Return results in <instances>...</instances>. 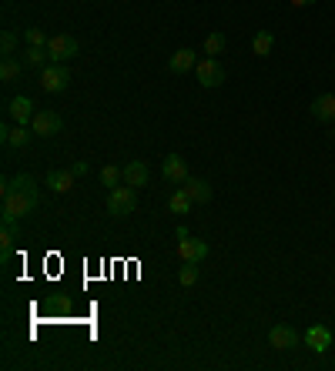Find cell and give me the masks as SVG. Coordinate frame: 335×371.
<instances>
[{"label": "cell", "instance_id": "8", "mask_svg": "<svg viewBox=\"0 0 335 371\" xmlns=\"http://www.w3.org/2000/svg\"><path fill=\"white\" fill-rule=\"evenodd\" d=\"M269 345L275 351H288V348L298 345V332L292 324H271L269 328Z\"/></svg>", "mask_w": 335, "mask_h": 371}, {"label": "cell", "instance_id": "5", "mask_svg": "<svg viewBox=\"0 0 335 371\" xmlns=\"http://www.w3.org/2000/svg\"><path fill=\"white\" fill-rule=\"evenodd\" d=\"M194 77H198V84L205 90H215L225 84V67L218 64V57H205V61H198V67H194Z\"/></svg>", "mask_w": 335, "mask_h": 371}, {"label": "cell", "instance_id": "25", "mask_svg": "<svg viewBox=\"0 0 335 371\" xmlns=\"http://www.w3.org/2000/svg\"><path fill=\"white\" fill-rule=\"evenodd\" d=\"M121 181H124V171H121V167H114V164L101 167V184L104 188H117Z\"/></svg>", "mask_w": 335, "mask_h": 371}, {"label": "cell", "instance_id": "24", "mask_svg": "<svg viewBox=\"0 0 335 371\" xmlns=\"http://www.w3.org/2000/svg\"><path fill=\"white\" fill-rule=\"evenodd\" d=\"M225 44H228V37L221 34V30H211L205 37V57H218V54H225Z\"/></svg>", "mask_w": 335, "mask_h": 371}, {"label": "cell", "instance_id": "14", "mask_svg": "<svg viewBox=\"0 0 335 371\" xmlns=\"http://www.w3.org/2000/svg\"><path fill=\"white\" fill-rule=\"evenodd\" d=\"M7 191H24V194H30V197H37V201H40V188H37V181L30 178V174L7 178L4 184H0V194H7Z\"/></svg>", "mask_w": 335, "mask_h": 371}, {"label": "cell", "instance_id": "28", "mask_svg": "<svg viewBox=\"0 0 335 371\" xmlns=\"http://www.w3.org/2000/svg\"><path fill=\"white\" fill-rule=\"evenodd\" d=\"M0 51H4V57H13V51H17V34L13 30L0 34Z\"/></svg>", "mask_w": 335, "mask_h": 371}, {"label": "cell", "instance_id": "29", "mask_svg": "<svg viewBox=\"0 0 335 371\" xmlns=\"http://www.w3.org/2000/svg\"><path fill=\"white\" fill-rule=\"evenodd\" d=\"M71 171H74V174H78V178H81V174H88V161H78V164L71 167Z\"/></svg>", "mask_w": 335, "mask_h": 371}, {"label": "cell", "instance_id": "19", "mask_svg": "<svg viewBox=\"0 0 335 371\" xmlns=\"http://www.w3.org/2000/svg\"><path fill=\"white\" fill-rule=\"evenodd\" d=\"M20 61H24V67H47L51 64V54H47V47H30L27 44L20 51Z\"/></svg>", "mask_w": 335, "mask_h": 371}, {"label": "cell", "instance_id": "27", "mask_svg": "<svg viewBox=\"0 0 335 371\" xmlns=\"http://www.w3.org/2000/svg\"><path fill=\"white\" fill-rule=\"evenodd\" d=\"M178 281H181V288H194L198 284V264H184L178 271Z\"/></svg>", "mask_w": 335, "mask_h": 371}, {"label": "cell", "instance_id": "1", "mask_svg": "<svg viewBox=\"0 0 335 371\" xmlns=\"http://www.w3.org/2000/svg\"><path fill=\"white\" fill-rule=\"evenodd\" d=\"M37 205H40L37 197H30V194H24V191H7V194H4L0 218H4V224H17V221L27 218V214H30Z\"/></svg>", "mask_w": 335, "mask_h": 371}, {"label": "cell", "instance_id": "26", "mask_svg": "<svg viewBox=\"0 0 335 371\" xmlns=\"http://www.w3.org/2000/svg\"><path fill=\"white\" fill-rule=\"evenodd\" d=\"M24 40L30 44V47H47V40H51V37H47L40 27H27V30H24Z\"/></svg>", "mask_w": 335, "mask_h": 371}, {"label": "cell", "instance_id": "15", "mask_svg": "<svg viewBox=\"0 0 335 371\" xmlns=\"http://www.w3.org/2000/svg\"><path fill=\"white\" fill-rule=\"evenodd\" d=\"M312 117L315 121H322V124H332L335 121V94H319L315 101H312Z\"/></svg>", "mask_w": 335, "mask_h": 371}, {"label": "cell", "instance_id": "22", "mask_svg": "<svg viewBox=\"0 0 335 371\" xmlns=\"http://www.w3.org/2000/svg\"><path fill=\"white\" fill-rule=\"evenodd\" d=\"M20 74H24V61H13V57H4V61H0V80H4V84L17 80Z\"/></svg>", "mask_w": 335, "mask_h": 371}, {"label": "cell", "instance_id": "11", "mask_svg": "<svg viewBox=\"0 0 335 371\" xmlns=\"http://www.w3.org/2000/svg\"><path fill=\"white\" fill-rule=\"evenodd\" d=\"M305 345H309L315 355H325V351L332 348V328H325V324H312L309 332H305Z\"/></svg>", "mask_w": 335, "mask_h": 371}, {"label": "cell", "instance_id": "20", "mask_svg": "<svg viewBox=\"0 0 335 371\" xmlns=\"http://www.w3.org/2000/svg\"><path fill=\"white\" fill-rule=\"evenodd\" d=\"M271 47H275V34L271 30H258L255 37H252V54L255 57H269Z\"/></svg>", "mask_w": 335, "mask_h": 371}, {"label": "cell", "instance_id": "18", "mask_svg": "<svg viewBox=\"0 0 335 371\" xmlns=\"http://www.w3.org/2000/svg\"><path fill=\"white\" fill-rule=\"evenodd\" d=\"M74 171H47V188H51L54 194H67L71 188H74Z\"/></svg>", "mask_w": 335, "mask_h": 371}, {"label": "cell", "instance_id": "23", "mask_svg": "<svg viewBox=\"0 0 335 371\" xmlns=\"http://www.w3.org/2000/svg\"><path fill=\"white\" fill-rule=\"evenodd\" d=\"M13 241H17V224H4V228H0V261L11 257Z\"/></svg>", "mask_w": 335, "mask_h": 371}, {"label": "cell", "instance_id": "17", "mask_svg": "<svg viewBox=\"0 0 335 371\" xmlns=\"http://www.w3.org/2000/svg\"><path fill=\"white\" fill-rule=\"evenodd\" d=\"M181 188L188 191V197H192L194 205H208V201H211V194H215V191H211V184L201 181V178H188Z\"/></svg>", "mask_w": 335, "mask_h": 371}, {"label": "cell", "instance_id": "30", "mask_svg": "<svg viewBox=\"0 0 335 371\" xmlns=\"http://www.w3.org/2000/svg\"><path fill=\"white\" fill-rule=\"evenodd\" d=\"M292 7H309V4H315V0H288Z\"/></svg>", "mask_w": 335, "mask_h": 371}, {"label": "cell", "instance_id": "3", "mask_svg": "<svg viewBox=\"0 0 335 371\" xmlns=\"http://www.w3.org/2000/svg\"><path fill=\"white\" fill-rule=\"evenodd\" d=\"M81 51V44L74 34H54L47 40V54H51V64H67V61H74Z\"/></svg>", "mask_w": 335, "mask_h": 371}, {"label": "cell", "instance_id": "13", "mask_svg": "<svg viewBox=\"0 0 335 371\" xmlns=\"http://www.w3.org/2000/svg\"><path fill=\"white\" fill-rule=\"evenodd\" d=\"M121 171H124V184H131L134 191H138V188H148V181H151V171H148L144 161H128Z\"/></svg>", "mask_w": 335, "mask_h": 371}, {"label": "cell", "instance_id": "16", "mask_svg": "<svg viewBox=\"0 0 335 371\" xmlns=\"http://www.w3.org/2000/svg\"><path fill=\"white\" fill-rule=\"evenodd\" d=\"M198 67V54L188 51V47H181V51L171 54V61H168V71L171 74H188V71H194Z\"/></svg>", "mask_w": 335, "mask_h": 371}, {"label": "cell", "instance_id": "9", "mask_svg": "<svg viewBox=\"0 0 335 371\" xmlns=\"http://www.w3.org/2000/svg\"><path fill=\"white\" fill-rule=\"evenodd\" d=\"M178 257L184 264H201L208 257V241H198V238H184L178 241Z\"/></svg>", "mask_w": 335, "mask_h": 371}, {"label": "cell", "instance_id": "6", "mask_svg": "<svg viewBox=\"0 0 335 371\" xmlns=\"http://www.w3.org/2000/svg\"><path fill=\"white\" fill-rule=\"evenodd\" d=\"M64 128V121L57 111H37L34 121H30V130H34V138H54V134H61Z\"/></svg>", "mask_w": 335, "mask_h": 371}, {"label": "cell", "instance_id": "21", "mask_svg": "<svg viewBox=\"0 0 335 371\" xmlns=\"http://www.w3.org/2000/svg\"><path fill=\"white\" fill-rule=\"evenodd\" d=\"M192 207H194V201L188 197V191H184V188H178V191L168 197V211H171V214H188Z\"/></svg>", "mask_w": 335, "mask_h": 371}, {"label": "cell", "instance_id": "4", "mask_svg": "<svg viewBox=\"0 0 335 371\" xmlns=\"http://www.w3.org/2000/svg\"><path fill=\"white\" fill-rule=\"evenodd\" d=\"M40 90L44 94H61V90H67V84H71V71H67V64H47L40 67Z\"/></svg>", "mask_w": 335, "mask_h": 371}, {"label": "cell", "instance_id": "2", "mask_svg": "<svg viewBox=\"0 0 335 371\" xmlns=\"http://www.w3.org/2000/svg\"><path fill=\"white\" fill-rule=\"evenodd\" d=\"M134 207H138V194H134L131 184L111 188V194H107V214H111V218H128Z\"/></svg>", "mask_w": 335, "mask_h": 371}, {"label": "cell", "instance_id": "12", "mask_svg": "<svg viewBox=\"0 0 335 371\" xmlns=\"http://www.w3.org/2000/svg\"><path fill=\"white\" fill-rule=\"evenodd\" d=\"M0 141L7 144V147H13V151H20V147H27V144L34 141V130L24 128V124H17V128H0Z\"/></svg>", "mask_w": 335, "mask_h": 371}, {"label": "cell", "instance_id": "7", "mask_svg": "<svg viewBox=\"0 0 335 371\" xmlns=\"http://www.w3.org/2000/svg\"><path fill=\"white\" fill-rule=\"evenodd\" d=\"M161 174H165V181H171V184H184V181L192 178V174H188V161H184L181 154H168L165 161H161Z\"/></svg>", "mask_w": 335, "mask_h": 371}, {"label": "cell", "instance_id": "10", "mask_svg": "<svg viewBox=\"0 0 335 371\" xmlns=\"http://www.w3.org/2000/svg\"><path fill=\"white\" fill-rule=\"evenodd\" d=\"M34 101L30 97H13L11 104H7V117H11L13 124H24V128H30V121H34Z\"/></svg>", "mask_w": 335, "mask_h": 371}]
</instances>
